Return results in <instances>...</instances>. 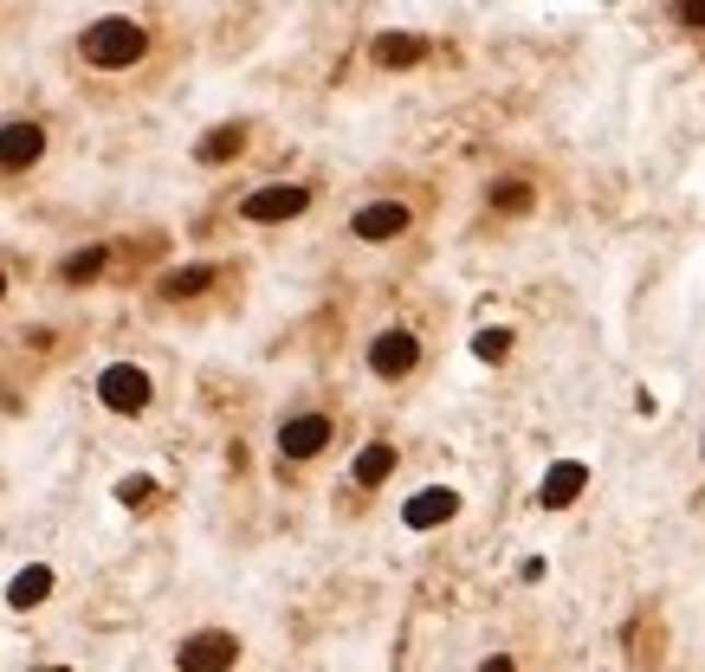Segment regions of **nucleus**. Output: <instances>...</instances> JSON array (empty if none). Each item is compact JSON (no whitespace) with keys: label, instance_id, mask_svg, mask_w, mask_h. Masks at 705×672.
Returning a JSON list of instances; mask_svg holds the SVG:
<instances>
[{"label":"nucleus","instance_id":"obj_1","mask_svg":"<svg viewBox=\"0 0 705 672\" xmlns=\"http://www.w3.org/2000/svg\"><path fill=\"white\" fill-rule=\"evenodd\" d=\"M149 53V33H142L137 20H124V13H111V20H91L84 26V39H78V59L97 71H130Z\"/></svg>","mask_w":705,"mask_h":672},{"label":"nucleus","instance_id":"obj_2","mask_svg":"<svg viewBox=\"0 0 705 672\" xmlns=\"http://www.w3.org/2000/svg\"><path fill=\"white\" fill-rule=\"evenodd\" d=\"M175 667H182V672H233V667H240V634H227V627H201V634H188V640L175 647Z\"/></svg>","mask_w":705,"mask_h":672},{"label":"nucleus","instance_id":"obj_3","mask_svg":"<svg viewBox=\"0 0 705 672\" xmlns=\"http://www.w3.org/2000/svg\"><path fill=\"white\" fill-rule=\"evenodd\" d=\"M304 207H311V188H304V182H273V188H253V195L240 201V220L279 227V220H298Z\"/></svg>","mask_w":705,"mask_h":672},{"label":"nucleus","instance_id":"obj_4","mask_svg":"<svg viewBox=\"0 0 705 672\" xmlns=\"http://www.w3.org/2000/svg\"><path fill=\"white\" fill-rule=\"evenodd\" d=\"M97 402L111 407V414H142V407H149V369L111 362V369L97 375Z\"/></svg>","mask_w":705,"mask_h":672},{"label":"nucleus","instance_id":"obj_5","mask_svg":"<svg viewBox=\"0 0 705 672\" xmlns=\"http://www.w3.org/2000/svg\"><path fill=\"white\" fill-rule=\"evenodd\" d=\"M369 369H375L382 382L415 375V369H421V336L415 331H382L375 343H369Z\"/></svg>","mask_w":705,"mask_h":672},{"label":"nucleus","instance_id":"obj_6","mask_svg":"<svg viewBox=\"0 0 705 672\" xmlns=\"http://www.w3.org/2000/svg\"><path fill=\"white\" fill-rule=\"evenodd\" d=\"M415 227V213L402 201H369V207H356L350 213V233L356 240H369V246H382V240H402Z\"/></svg>","mask_w":705,"mask_h":672},{"label":"nucleus","instance_id":"obj_7","mask_svg":"<svg viewBox=\"0 0 705 672\" xmlns=\"http://www.w3.org/2000/svg\"><path fill=\"white\" fill-rule=\"evenodd\" d=\"M460 518V491L453 485H427V491H415L408 505H402V524L408 531H440V524H453Z\"/></svg>","mask_w":705,"mask_h":672},{"label":"nucleus","instance_id":"obj_8","mask_svg":"<svg viewBox=\"0 0 705 672\" xmlns=\"http://www.w3.org/2000/svg\"><path fill=\"white\" fill-rule=\"evenodd\" d=\"M39 155H46V130H39L33 117H13V124H0V169H7V175L33 169Z\"/></svg>","mask_w":705,"mask_h":672},{"label":"nucleus","instance_id":"obj_9","mask_svg":"<svg viewBox=\"0 0 705 672\" xmlns=\"http://www.w3.org/2000/svg\"><path fill=\"white\" fill-rule=\"evenodd\" d=\"M582 491H589V466H582V460H557V466L538 478V505H544V511H569Z\"/></svg>","mask_w":705,"mask_h":672},{"label":"nucleus","instance_id":"obj_10","mask_svg":"<svg viewBox=\"0 0 705 672\" xmlns=\"http://www.w3.org/2000/svg\"><path fill=\"white\" fill-rule=\"evenodd\" d=\"M324 447H331V420H324V414H291V420L279 427V453L285 460H317Z\"/></svg>","mask_w":705,"mask_h":672},{"label":"nucleus","instance_id":"obj_11","mask_svg":"<svg viewBox=\"0 0 705 672\" xmlns=\"http://www.w3.org/2000/svg\"><path fill=\"white\" fill-rule=\"evenodd\" d=\"M369 59L382 71H415L427 59V39L421 33H375V39H369Z\"/></svg>","mask_w":705,"mask_h":672},{"label":"nucleus","instance_id":"obj_12","mask_svg":"<svg viewBox=\"0 0 705 672\" xmlns=\"http://www.w3.org/2000/svg\"><path fill=\"white\" fill-rule=\"evenodd\" d=\"M53 582H59V576H53L46 563H26V569L7 582V607H20V614H26V607H39L46 595H53Z\"/></svg>","mask_w":705,"mask_h":672},{"label":"nucleus","instance_id":"obj_13","mask_svg":"<svg viewBox=\"0 0 705 672\" xmlns=\"http://www.w3.org/2000/svg\"><path fill=\"white\" fill-rule=\"evenodd\" d=\"M389 472H395V447H389V440H369V447L356 453L350 478H356V485H362V491H369V485H382Z\"/></svg>","mask_w":705,"mask_h":672},{"label":"nucleus","instance_id":"obj_14","mask_svg":"<svg viewBox=\"0 0 705 672\" xmlns=\"http://www.w3.org/2000/svg\"><path fill=\"white\" fill-rule=\"evenodd\" d=\"M240 149H246V130H240V124H220V130H208L201 136V142H195V162H233V155H240Z\"/></svg>","mask_w":705,"mask_h":672},{"label":"nucleus","instance_id":"obj_15","mask_svg":"<svg viewBox=\"0 0 705 672\" xmlns=\"http://www.w3.org/2000/svg\"><path fill=\"white\" fill-rule=\"evenodd\" d=\"M104 266H111V246H84V253H71L59 266V278L66 285H91V278H104Z\"/></svg>","mask_w":705,"mask_h":672},{"label":"nucleus","instance_id":"obj_16","mask_svg":"<svg viewBox=\"0 0 705 672\" xmlns=\"http://www.w3.org/2000/svg\"><path fill=\"white\" fill-rule=\"evenodd\" d=\"M208 285H213V266H182L162 278V298H201Z\"/></svg>","mask_w":705,"mask_h":672},{"label":"nucleus","instance_id":"obj_17","mask_svg":"<svg viewBox=\"0 0 705 672\" xmlns=\"http://www.w3.org/2000/svg\"><path fill=\"white\" fill-rule=\"evenodd\" d=\"M486 201H493L498 213H524V207H531V182H493Z\"/></svg>","mask_w":705,"mask_h":672},{"label":"nucleus","instance_id":"obj_18","mask_svg":"<svg viewBox=\"0 0 705 672\" xmlns=\"http://www.w3.org/2000/svg\"><path fill=\"white\" fill-rule=\"evenodd\" d=\"M473 356H479V362H505V356H511V331H505V324H486V331L473 336Z\"/></svg>","mask_w":705,"mask_h":672},{"label":"nucleus","instance_id":"obj_19","mask_svg":"<svg viewBox=\"0 0 705 672\" xmlns=\"http://www.w3.org/2000/svg\"><path fill=\"white\" fill-rule=\"evenodd\" d=\"M155 498V478L149 472H130V478H117V505H130V511H142Z\"/></svg>","mask_w":705,"mask_h":672},{"label":"nucleus","instance_id":"obj_20","mask_svg":"<svg viewBox=\"0 0 705 672\" xmlns=\"http://www.w3.org/2000/svg\"><path fill=\"white\" fill-rule=\"evenodd\" d=\"M673 20L693 26V33H705V0H673Z\"/></svg>","mask_w":705,"mask_h":672},{"label":"nucleus","instance_id":"obj_21","mask_svg":"<svg viewBox=\"0 0 705 672\" xmlns=\"http://www.w3.org/2000/svg\"><path fill=\"white\" fill-rule=\"evenodd\" d=\"M479 672H518V660H511V653H486V660H479Z\"/></svg>","mask_w":705,"mask_h":672},{"label":"nucleus","instance_id":"obj_22","mask_svg":"<svg viewBox=\"0 0 705 672\" xmlns=\"http://www.w3.org/2000/svg\"><path fill=\"white\" fill-rule=\"evenodd\" d=\"M0 298H7V271H0Z\"/></svg>","mask_w":705,"mask_h":672},{"label":"nucleus","instance_id":"obj_23","mask_svg":"<svg viewBox=\"0 0 705 672\" xmlns=\"http://www.w3.org/2000/svg\"><path fill=\"white\" fill-rule=\"evenodd\" d=\"M46 672H71V667H46Z\"/></svg>","mask_w":705,"mask_h":672}]
</instances>
